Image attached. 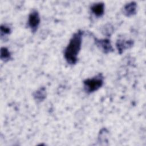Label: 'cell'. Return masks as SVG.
Returning a JSON list of instances; mask_svg holds the SVG:
<instances>
[{"label":"cell","mask_w":146,"mask_h":146,"mask_svg":"<svg viewBox=\"0 0 146 146\" xmlns=\"http://www.w3.org/2000/svg\"><path fill=\"white\" fill-rule=\"evenodd\" d=\"M83 34L84 31L81 30L74 33L64 50V58L71 65L75 64L78 62V55L81 48Z\"/></svg>","instance_id":"6da1fadb"},{"label":"cell","mask_w":146,"mask_h":146,"mask_svg":"<svg viewBox=\"0 0 146 146\" xmlns=\"http://www.w3.org/2000/svg\"><path fill=\"white\" fill-rule=\"evenodd\" d=\"M104 76L99 73L91 78H88L83 81L84 90L87 94L92 93L98 90L103 84Z\"/></svg>","instance_id":"7a4b0ae2"},{"label":"cell","mask_w":146,"mask_h":146,"mask_svg":"<svg viewBox=\"0 0 146 146\" xmlns=\"http://www.w3.org/2000/svg\"><path fill=\"white\" fill-rule=\"evenodd\" d=\"M40 17L38 11L33 9L29 14L28 18V26L33 33H35L40 23Z\"/></svg>","instance_id":"3957f363"},{"label":"cell","mask_w":146,"mask_h":146,"mask_svg":"<svg viewBox=\"0 0 146 146\" xmlns=\"http://www.w3.org/2000/svg\"><path fill=\"white\" fill-rule=\"evenodd\" d=\"M94 42L96 45L105 54H108L113 51V48L111 43L110 40L108 39H98L94 38Z\"/></svg>","instance_id":"277c9868"},{"label":"cell","mask_w":146,"mask_h":146,"mask_svg":"<svg viewBox=\"0 0 146 146\" xmlns=\"http://www.w3.org/2000/svg\"><path fill=\"white\" fill-rule=\"evenodd\" d=\"M133 44V40L119 39L116 43V46L119 54H121L125 50L131 48Z\"/></svg>","instance_id":"5b68a950"},{"label":"cell","mask_w":146,"mask_h":146,"mask_svg":"<svg viewBox=\"0 0 146 146\" xmlns=\"http://www.w3.org/2000/svg\"><path fill=\"white\" fill-rule=\"evenodd\" d=\"M92 13L97 17H101L104 13V4L103 2L94 3L91 6Z\"/></svg>","instance_id":"8992f818"},{"label":"cell","mask_w":146,"mask_h":146,"mask_svg":"<svg viewBox=\"0 0 146 146\" xmlns=\"http://www.w3.org/2000/svg\"><path fill=\"white\" fill-rule=\"evenodd\" d=\"M137 5L135 2H131L127 3L123 7V14L127 17H131L136 13Z\"/></svg>","instance_id":"52a82bcc"},{"label":"cell","mask_w":146,"mask_h":146,"mask_svg":"<svg viewBox=\"0 0 146 146\" xmlns=\"http://www.w3.org/2000/svg\"><path fill=\"white\" fill-rule=\"evenodd\" d=\"M33 96L34 99L38 102L43 101L46 96V88L44 87H40L39 89L34 92Z\"/></svg>","instance_id":"ba28073f"},{"label":"cell","mask_w":146,"mask_h":146,"mask_svg":"<svg viewBox=\"0 0 146 146\" xmlns=\"http://www.w3.org/2000/svg\"><path fill=\"white\" fill-rule=\"evenodd\" d=\"M1 59L5 62H6L11 59V53L6 48L2 47L1 49Z\"/></svg>","instance_id":"9c48e42d"},{"label":"cell","mask_w":146,"mask_h":146,"mask_svg":"<svg viewBox=\"0 0 146 146\" xmlns=\"http://www.w3.org/2000/svg\"><path fill=\"white\" fill-rule=\"evenodd\" d=\"M11 28L6 25H2L1 26V36L3 37L11 33Z\"/></svg>","instance_id":"30bf717a"},{"label":"cell","mask_w":146,"mask_h":146,"mask_svg":"<svg viewBox=\"0 0 146 146\" xmlns=\"http://www.w3.org/2000/svg\"><path fill=\"white\" fill-rule=\"evenodd\" d=\"M103 31L105 35H110L113 33V27L111 25L107 24L105 26V27L104 28Z\"/></svg>","instance_id":"8fae6325"}]
</instances>
